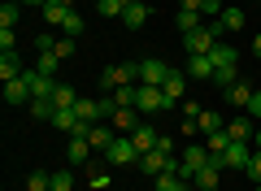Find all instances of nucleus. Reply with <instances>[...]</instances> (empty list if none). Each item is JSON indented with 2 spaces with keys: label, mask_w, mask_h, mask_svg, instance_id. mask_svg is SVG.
<instances>
[{
  "label": "nucleus",
  "mask_w": 261,
  "mask_h": 191,
  "mask_svg": "<svg viewBox=\"0 0 261 191\" xmlns=\"http://www.w3.org/2000/svg\"><path fill=\"white\" fill-rule=\"evenodd\" d=\"M218 35H222V22H205L200 31H192V35H183V48L187 57H209L218 44Z\"/></svg>",
  "instance_id": "nucleus-1"
},
{
  "label": "nucleus",
  "mask_w": 261,
  "mask_h": 191,
  "mask_svg": "<svg viewBox=\"0 0 261 191\" xmlns=\"http://www.w3.org/2000/svg\"><path fill=\"white\" fill-rule=\"evenodd\" d=\"M140 170L148 174V178H161V174H170V170L178 174V161H174L170 152H161V148H152V152H144V156H140Z\"/></svg>",
  "instance_id": "nucleus-2"
},
{
  "label": "nucleus",
  "mask_w": 261,
  "mask_h": 191,
  "mask_svg": "<svg viewBox=\"0 0 261 191\" xmlns=\"http://www.w3.org/2000/svg\"><path fill=\"white\" fill-rule=\"evenodd\" d=\"M135 109H140L144 118H152L157 109H166V91H161V87H148V83H140V87H135Z\"/></svg>",
  "instance_id": "nucleus-3"
},
{
  "label": "nucleus",
  "mask_w": 261,
  "mask_h": 191,
  "mask_svg": "<svg viewBox=\"0 0 261 191\" xmlns=\"http://www.w3.org/2000/svg\"><path fill=\"white\" fill-rule=\"evenodd\" d=\"M126 83H140V65H109V70L100 74L105 91H118V87H126Z\"/></svg>",
  "instance_id": "nucleus-4"
},
{
  "label": "nucleus",
  "mask_w": 261,
  "mask_h": 191,
  "mask_svg": "<svg viewBox=\"0 0 261 191\" xmlns=\"http://www.w3.org/2000/svg\"><path fill=\"white\" fill-rule=\"evenodd\" d=\"M105 156H109V165H140V148L130 144V135H118Z\"/></svg>",
  "instance_id": "nucleus-5"
},
{
  "label": "nucleus",
  "mask_w": 261,
  "mask_h": 191,
  "mask_svg": "<svg viewBox=\"0 0 261 191\" xmlns=\"http://www.w3.org/2000/svg\"><path fill=\"white\" fill-rule=\"evenodd\" d=\"M205 165H209V148H183V161H178V174H183V178L187 182H192L196 178V174H200V170H205Z\"/></svg>",
  "instance_id": "nucleus-6"
},
{
  "label": "nucleus",
  "mask_w": 261,
  "mask_h": 191,
  "mask_svg": "<svg viewBox=\"0 0 261 191\" xmlns=\"http://www.w3.org/2000/svg\"><path fill=\"white\" fill-rule=\"evenodd\" d=\"M135 65H140V83H148V87H161V83L170 78V65L166 61H152V57H148V61H135Z\"/></svg>",
  "instance_id": "nucleus-7"
},
{
  "label": "nucleus",
  "mask_w": 261,
  "mask_h": 191,
  "mask_svg": "<svg viewBox=\"0 0 261 191\" xmlns=\"http://www.w3.org/2000/svg\"><path fill=\"white\" fill-rule=\"evenodd\" d=\"M157 139H161V130H152V122H140V126L130 130V144L140 148V156L152 152V148H157Z\"/></svg>",
  "instance_id": "nucleus-8"
},
{
  "label": "nucleus",
  "mask_w": 261,
  "mask_h": 191,
  "mask_svg": "<svg viewBox=\"0 0 261 191\" xmlns=\"http://www.w3.org/2000/svg\"><path fill=\"white\" fill-rule=\"evenodd\" d=\"M74 118H79V126H96V122H105L100 100H87V96H79V104H74Z\"/></svg>",
  "instance_id": "nucleus-9"
},
{
  "label": "nucleus",
  "mask_w": 261,
  "mask_h": 191,
  "mask_svg": "<svg viewBox=\"0 0 261 191\" xmlns=\"http://www.w3.org/2000/svg\"><path fill=\"white\" fill-rule=\"evenodd\" d=\"M214 156H222V170H226V165H231V170H244V165L252 161V148L248 144H231L226 152H214Z\"/></svg>",
  "instance_id": "nucleus-10"
},
{
  "label": "nucleus",
  "mask_w": 261,
  "mask_h": 191,
  "mask_svg": "<svg viewBox=\"0 0 261 191\" xmlns=\"http://www.w3.org/2000/svg\"><path fill=\"white\" fill-rule=\"evenodd\" d=\"M113 139H118V135H113V122H96V126L87 130V144H92L96 152H109Z\"/></svg>",
  "instance_id": "nucleus-11"
},
{
  "label": "nucleus",
  "mask_w": 261,
  "mask_h": 191,
  "mask_svg": "<svg viewBox=\"0 0 261 191\" xmlns=\"http://www.w3.org/2000/svg\"><path fill=\"white\" fill-rule=\"evenodd\" d=\"M22 78H27L31 96H48V100H53V91H57V78H48V74H39V70H27Z\"/></svg>",
  "instance_id": "nucleus-12"
},
{
  "label": "nucleus",
  "mask_w": 261,
  "mask_h": 191,
  "mask_svg": "<svg viewBox=\"0 0 261 191\" xmlns=\"http://www.w3.org/2000/svg\"><path fill=\"white\" fill-rule=\"evenodd\" d=\"M209 83H214L218 91H231L235 83H240V61H231V65H214V78H209Z\"/></svg>",
  "instance_id": "nucleus-13"
},
{
  "label": "nucleus",
  "mask_w": 261,
  "mask_h": 191,
  "mask_svg": "<svg viewBox=\"0 0 261 191\" xmlns=\"http://www.w3.org/2000/svg\"><path fill=\"white\" fill-rule=\"evenodd\" d=\"M183 74L205 83V78H214V61H209V57H187V61H183Z\"/></svg>",
  "instance_id": "nucleus-14"
},
{
  "label": "nucleus",
  "mask_w": 261,
  "mask_h": 191,
  "mask_svg": "<svg viewBox=\"0 0 261 191\" xmlns=\"http://www.w3.org/2000/svg\"><path fill=\"white\" fill-rule=\"evenodd\" d=\"M161 91H166V109L183 104V74H178V70H170V78L161 83Z\"/></svg>",
  "instance_id": "nucleus-15"
},
{
  "label": "nucleus",
  "mask_w": 261,
  "mask_h": 191,
  "mask_svg": "<svg viewBox=\"0 0 261 191\" xmlns=\"http://www.w3.org/2000/svg\"><path fill=\"white\" fill-rule=\"evenodd\" d=\"M5 100H9V104H31V100H35V96H31V87H27V78L5 83Z\"/></svg>",
  "instance_id": "nucleus-16"
},
{
  "label": "nucleus",
  "mask_w": 261,
  "mask_h": 191,
  "mask_svg": "<svg viewBox=\"0 0 261 191\" xmlns=\"http://www.w3.org/2000/svg\"><path fill=\"white\" fill-rule=\"evenodd\" d=\"M226 135H231V144H248L257 130H252V118H235V122H226Z\"/></svg>",
  "instance_id": "nucleus-17"
},
{
  "label": "nucleus",
  "mask_w": 261,
  "mask_h": 191,
  "mask_svg": "<svg viewBox=\"0 0 261 191\" xmlns=\"http://www.w3.org/2000/svg\"><path fill=\"white\" fill-rule=\"evenodd\" d=\"M218 174H222V165H214V161H209L205 170H200V174L192 178V187H196V191H218Z\"/></svg>",
  "instance_id": "nucleus-18"
},
{
  "label": "nucleus",
  "mask_w": 261,
  "mask_h": 191,
  "mask_svg": "<svg viewBox=\"0 0 261 191\" xmlns=\"http://www.w3.org/2000/svg\"><path fill=\"white\" fill-rule=\"evenodd\" d=\"M109 122H113V130H126V135H130V130L144 122V113H140V109H118Z\"/></svg>",
  "instance_id": "nucleus-19"
},
{
  "label": "nucleus",
  "mask_w": 261,
  "mask_h": 191,
  "mask_svg": "<svg viewBox=\"0 0 261 191\" xmlns=\"http://www.w3.org/2000/svg\"><path fill=\"white\" fill-rule=\"evenodd\" d=\"M22 61H18V52H0V78L5 83H13V78H22Z\"/></svg>",
  "instance_id": "nucleus-20"
},
{
  "label": "nucleus",
  "mask_w": 261,
  "mask_h": 191,
  "mask_svg": "<svg viewBox=\"0 0 261 191\" xmlns=\"http://www.w3.org/2000/svg\"><path fill=\"white\" fill-rule=\"evenodd\" d=\"M65 18H70V9H65L61 0H48V5H44V22H48V26L61 31V26H65Z\"/></svg>",
  "instance_id": "nucleus-21"
},
{
  "label": "nucleus",
  "mask_w": 261,
  "mask_h": 191,
  "mask_svg": "<svg viewBox=\"0 0 261 191\" xmlns=\"http://www.w3.org/2000/svg\"><path fill=\"white\" fill-rule=\"evenodd\" d=\"M183 35H192V31H200L205 26V18H200V9H178V22H174Z\"/></svg>",
  "instance_id": "nucleus-22"
},
{
  "label": "nucleus",
  "mask_w": 261,
  "mask_h": 191,
  "mask_svg": "<svg viewBox=\"0 0 261 191\" xmlns=\"http://www.w3.org/2000/svg\"><path fill=\"white\" fill-rule=\"evenodd\" d=\"M92 152H96V148L87 144L83 135H74V139H70V148H65V156H70V161H74V165H83V161H87V156H92Z\"/></svg>",
  "instance_id": "nucleus-23"
},
{
  "label": "nucleus",
  "mask_w": 261,
  "mask_h": 191,
  "mask_svg": "<svg viewBox=\"0 0 261 191\" xmlns=\"http://www.w3.org/2000/svg\"><path fill=\"white\" fill-rule=\"evenodd\" d=\"M148 5H140V0H135V5H126V9H122V22H126V26H144V22H148Z\"/></svg>",
  "instance_id": "nucleus-24"
},
{
  "label": "nucleus",
  "mask_w": 261,
  "mask_h": 191,
  "mask_svg": "<svg viewBox=\"0 0 261 191\" xmlns=\"http://www.w3.org/2000/svg\"><path fill=\"white\" fill-rule=\"evenodd\" d=\"M27 109H31V118H39V122H53V113H57V104L48 100V96H35V100H31Z\"/></svg>",
  "instance_id": "nucleus-25"
},
{
  "label": "nucleus",
  "mask_w": 261,
  "mask_h": 191,
  "mask_svg": "<svg viewBox=\"0 0 261 191\" xmlns=\"http://www.w3.org/2000/svg\"><path fill=\"white\" fill-rule=\"evenodd\" d=\"M53 104H57V109H74V104H79V91H74V87H65V83H57Z\"/></svg>",
  "instance_id": "nucleus-26"
},
{
  "label": "nucleus",
  "mask_w": 261,
  "mask_h": 191,
  "mask_svg": "<svg viewBox=\"0 0 261 191\" xmlns=\"http://www.w3.org/2000/svg\"><path fill=\"white\" fill-rule=\"evenodd\" d=\"M152 191H187V178L170 170V174H161V178H157V187H152Z\"/></svg>",
  "instance_id": "nucleus-27"
},
{
  "label": "nucleus",
  "mask_w": 261,
  "mask_h": 191,
  "mask_svg": "<svg viewBox=\"0 0 261 191\" xmlns=\"http://www.w3.org/2000/svg\"><path fill=\"white\" fill-rule=\"evenodd\" d=\"M218 22H222V31H244V26H248L244 9H222V18H218Z\"/></svg>",
  "instance_id": "nucleus-28"
},
{
  "label": "nucleus",
  "mask_w": 261,
  "mask_h": 191,
  "mask_svg": "<svg viewBox=\"0 0 261 191\" xmlns=\"http://www.w3.org/2000/svg\"><path fill=\"white\" fill-rule=\"evenodd\" d=\"M35 70H39V74H48V78H57V70H61V57H57V52H39Z\"/></svg>",
  "instance_id": "nucleus-29"
},
{
  "label": "nucleus",
  "mask_w": 261,
  "mask_h": 191,
  "mask_svg": "<svg viewBox=\"0 0 261 191\" xmlns=\"http://www.w3.org/2000/svg\"><path fill=\"white\" fill-rule=\"evenodd\" d=\"M18 18H22V5L18 0H5L0 5V26H18Z\"/></svg>",
  "instance_id": "nucleus-30"
},
{
  "label": "nucleus",
  "mask_w": 261,
  "mask_h": 191,
  "mask_svg": "<svg viewBox=\"0 0 261 191\" xmlns=\"http://www.w3.org/2000/svg\"><path fill=\"white\" fill-rule=\"evenodd\" d=\"M209 61H214V65H231V61H240V52H235L231 44H214V52H209Z\"/></svg>",
  "instance_id": "nucleus-31"
},
{
  "label": "nucleus",
  "mask_w": 261,
  "mask_h": 191,
  "mask_svg": "<svg viewBox=\"0 0 261 191\" xmlns=\"http://www.w3.org/2000/svg\"><path fill=\"white\" fill-rule=\"evenodd\" d=\"M27 191H53V174L31 170V174H27Z\"/></svg>",
  "instance_id": "nucleus-32"
},
{
  "label": "nucleus",
  "mask_w": 261,
  "mask_h": 191,
  "mask_svg": "<svg viewBox=\"0 0 261 191\" xmlns=\"http://www.w3.org/2000/svg\"><path fill=\"white\" fill-rule=\"evenodd\" d=\"M226 100H231V104H240V109H248V100H252V87H248V83H235V87L226 91Z\"/></svg>",
  "instance_id": "nucleus-33"
},
{
  "label": "nucleus",
  "mask_w": 261,
  "mask_h": 191,
  "mask_svg": "<svg viewBox=\"0 0 261 191\" xmlns=\"http://www.w3.org/2000/svg\"><path fill=\"white\" fill-rule=\"evenodd\" d=\"M53 126H57V130H79L74 109H57V113H53Z\"/></svg>",
  "instance_id": "nucleus-34"
},
{
  "label": "nucleus",
  "mask_w": 261,
  "mask_h": 191,
  "mask_svg": "<svg viewBox=\"0 0 261 191\" xmlns=\"http://www.w3.org/2000/svg\"><path fill=\"white\" fill-rule=\"evenodd\" d=\"M135 87H140V83H126V87H118V91H113L118 109H135Z\"/></svg>",
  "instance_id": "nucleus-35"
},
{
  "label": "nucleus",
  "mask_w": 261,
  "mask_h": 191,
  "mask_svg": "<svg viewBox=\"0 0 261 191\" xmlns=\"http://www.w3.org/2000/svg\"><path fill=\"white\" fill-rule=\"evenodd\" d=\"M61 35H70V39H79V35H83V13H79V9H70V18H65Z\"/></svg>",
  "instance_id": "nucleus-36"
},
{
  "label": "nucleus",
  "mask_w": 261,
  "mask_h": 191,
  "mask_svg": "<svg viewBox=\"0 0 261 191\" xmlns=\"http://www.w3.org/2000/svg\"><path fill=\"white\" fill-rule=\"evenodd\" d=\"M205 148L209 152H226V148H231V135H226V130H214V135H205Z\"/></svg>",
  "instance_id": "nucleus-37"
},
{
  "label": "nucleus",
  "mask_w": 261,
  "mask_h": 191,
  "mask_svg": "<svg viewBox=\"0 0 261 191\" xmlns=\"http://www.w3.org/2000/svg\"><path fill=\"white\" fill-rule=\"evenodd\" d=\"M96 9H100V18L122 22V0H96Z\"/></svg>",
  "instance_id": "nucleus-38"
},
{
  "label": "nucleus",
  "mask_w": 261,
  "mask_h": 191,
  "mask_svg": "<svg viewBox=\"0 0 261 191\" xmlns=\"http://www.w3.org/2000/svg\"><path fill=\"white\" fill-rule=\"evenodd\" d=\"M109 182H113L109 170H92V174H87V187H96V191H109Z\"/></svg>",
  "instance_id": "nucleus-39"
},
{
  "label": "nucleus",
  "mask_w": 261,
  "mask_h": 191,
  "mask_svg": "<svg viewBox=\"0 0 261 191\" xmlns=\"http://www.w3.org/2000/svg\"><path fill=\"white\" fill-rule=\"evenodd\" d=\"M53 191H74V174H70V170H57L53 174Z\"/></svg>",
  "instance_id": "nucleus-40"
},
{
  "label": "nucleus",
  "mask_w": 261,
  "mask_h": 191,
  "mask_svg": "<svg viewBox=\"0 0 261 191\" xmlns=\"http://www.w3.org/2000/svg\"><path fill=\"white\" fill-rule=\"evenodd\" d=\"M196 122H200V130H205V135H214V130H226L222 122H218V113H200Z\"/></svg>",
  "instance_id": "nucleus-41"
},
{
  "label": "nucleus",
  "mask_w": 261,
  "mask_h": 191,
  "mask_svg": "<svg viewBox=\"0 0 261 191\" xmlns=\"http://www.w3.org/2000/svg\"><path fill=\"white\" fill-rule=\"evenodd\" d=\"M200 18H222V0H200Z\"/></svg>",
  "instance_id": "nucleus-42"
},
{
  "label": "nucleus",
  "mask_w": 261,
  "mask_h": 191,
  "mask_svg": "<svg viewBox=\"0 0 261 191\" xmlns=\"http://www.w3.org/2000/svg\"><path fill=\"white\" fill-rule=\"evenodd\" d=\"M53 52L61 57V61H70V57H74V39H70V35H61V39H57V48H53Z\"/></svg>",
  "instance_id": "nucleus-43"
},
{
  "label": "nucleus",
  "mask_w": 261,
  "mask_h": 191,
  "mask_svg": "<svg viewBox=\"0 0 261 191\" xmlns=\"http://www.w3.org/2000/svg\"><path fill=\"white\" fill-rule=\"evenodd\" d=\"M244 174H248L252 182H261V152H252V161L244 165Z\"/></svg>",
  "instance_id": "nucleus-44"
},
{
  "label": "nucleus",
  "mask_w": 261,
  "mask_h": 191,
  "mask_svg": "<svg viewBox=\"0 0 261 191\" xmlns=\"http://www.w3.org/2000/svg\"><path fill=\"white\" fill-rule=\"evenodd\" d=\"M13 39H18L13 26H0V48H5V52H13Z\"/></svg>",
  "instance_id": "nucleus-45"
},
{
  "label": "nucleus",
  "mask_w": 261,
  "mask_h": 191,
  "mask_svg": "<svg viewBox=\"0 0 261 191\" xmlns=\"http://www.w3.org/2000/svg\"><path fill=\"white\" fill-rule=\"evenodd\" d=\"M200 113H205V109H200V104H192V100H183V118H192V122H196V118H200Z\"/></svg>",
  "instance_id": "nucleus-46"
},
{
  "label": "nucleus",
  "mask_w": 261,
  "mask_h": 191,
  "mask_svg": "<svg viewBox=\"0 0 261 191\" xmlns=\"http://www.w3.org/2000/svg\"><path fill=\"white\" fill-rule=\"evenodd\" d=\"M248 113H252V118H261V91H252V100H248Z\"/></svg>",
  "instance_id": "nucleus-47"
},
{
  "label": "nucleus",
  "mask_w": 261,
  "mask_h": 191,
  "mask_svg": "<svg viewBox=\"0 0 261 191\" xmlns=\"http://www.w3.org/2000/svg\"><path fill=\"white\" fill-rule=\"evenodd\" d=\"M178 9H200V0H178Z\"/></svg>",
  "instance_id": "nucleus-48"
},
{
  "label": "nucleus",
  "mask_w": 261,
  "mask_h": 191,
  "mask_svg": "<svg viewBox=\"0 0 261 191\" xmlns=\"http://www.w3.org/2000/svg\"><path fill=\"white\" fill-rule=\"evenodd\" d=\"M252 52L261 57V31H257V35H252Z\"/></svg>",
  "instance_id": "nucleus-49"
},
{
  "label": "nucleus",
  "mask_w": 261,
  "mask_h": 191,
  "mask_svg": "<svg viewBox=\"0 0 261 191\" xmlns=\"http://www.w3.org/2000/svg\"><path fill=\"white\" fill-rule=\"evenodd\" d=\"M18 5H39V9H44V5H48V0H18Z\"/></svg>",
  "instance_id": "nucleus-50"
},
{
  "label": "nucleus",
  "mask_w": 261,
  "mask_h": 191,
  "mask_svg": "<svg viewBox=\"0 0 261 191\" xmlns=\"http://www.w3.org/2000/svg\"><path fill=\"white\" fill-rule=\"evenodd\" d=\"M61 5H65V9H74V0H61Z\"/></svg>",
  "instance_id": "nucleus-51"
},
{
  "label": "nucleus",
  "mask_w": 261,
  "mask_h": 191,
  "mask_svg": "<svg viewBox=\"0 0 261 191\" xmlns=\"http://www.w3.org/2000/svg\"><path fill=\"white\" fill-rule=\"evenodd\" d=\"M257 152H261V130H257Z\"/></svg>",
  "instance_id": "nucleus-52"
},
{
  "label": "nucleus",
  "mask_w": 261,
  "mask_h": 191,
  "mask_svg": "<svg viewBox=\"0 0 261 191\" xmlns=\"http://www.w3.org/2000/svg\"><path fill=\"white\" fill-rule=\"evenodd\" d=\"M126 5H135V0H122V9H126Z\"/></svg>",
  "instance_id": "nucleus-53"
},
{
  "label": "nucleus",
  "mask_w": 261,
  "mask_h": 191,
  "mask_svg": "<svg viewBox=\"0 0 261 191\" xmlns=\"http://www.w3.org/2000/svg\"><path fill=\"white\" fill-rule=\"evenodd\" d=\"M87 191H96V187H87Z\"/></svg>",
  "instance_id": "nucleus-54"
},
{
  "label": "nucleus",
  "mask_w": 261,
  "mask_h": 191,
  "mask_svg": "<svg viewBox=\"0 0 261 191\" xmlns=\"http://www.w3.org/2000/svg\"><path fill=\"white\" fill-rule=\"evenodd\" d=\"M257 191H261V187H257Z\"/></svg>",
  "instance_id": "nucleus-55"
}]
</instances>
